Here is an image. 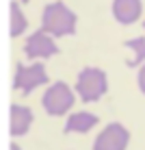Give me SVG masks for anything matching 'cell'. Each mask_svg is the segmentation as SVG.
Listing matches in <instances>:
<instances>
[{
    "label": "cell",
    "instance_id": "cell-9",
    "mask_svg": "<svg viewBox=\"0 0 145 150\" xmlns=\"http://www.w3.org/2000/svg\"><path fill=\"white\" fill-rule=\"evenodd\" d=\"M95 124H97V115L87 113V111H78L67 120L65 133H87V131H91Z\"/></svg>",
    "mask_w": 145,
    "mask_h": 150
},
{
    "label": "cell",
    "instance_id": "cell-11",
    "mask_svg": "<svg viewBox=\"0 0 145 150\" xmlns=\"http://www.w3.org/2000/svg\"><path fill=\"white\" fill-rule=\"evenodd\" d=\"M126 46L137 52V54H134V59L128 61V63H130V65H139V63L145 59V39H143V37H139V39H128Z\"/></svg>",
    "mask_w": 145,
    "mask_h": 150
},
{
    "label": "cell",
    "instance_id": "cell-3",
    "mask_svg": "<svg viewBox=\"0 0 145 150\" xmlns=\"http://www.w3.org/2000/svg\"><path fill=\"white\" fill-rule=\"evenodd\" d=\"M71 105H74V94L65 83L52 85L43 96V107L50 115H63Z\"/></svg>",
    "mask_w": 145,
    "mask_h": 150
},
{
    "label": "cell",
    "instance_id": "cell-4",
    "mask_svg": "<svg viewBox=\"0 0 145 150\" xmlns=\"http://www.w3.org/2000/svg\"><path fill=\"white\" fill-rule=\"evenodd\" d=\"M43 83H48V74H46V70H43V65H41V63H35V65H30V68L18 63L15 81H13L15 89L24 91V94H30L35 87L43 85Z\"/></svg>",
    "mask_w": 145,
    "mask_h": 150
},
{
    "label": "cell",
    "instance_id": "cell-7",
    "mask_svg": "<svg viewBox=\"0 0 145 150\" xmlns=\"http://www.w3.org/2000/svg\"><path fill=\"white\" fill-rule=\"evenodd\" d=\"M143 7L141 0H115L113 2V13L121 24H132L137 22V18L141 15Z\"/></svg>",
    "mask_w": 145,
    "mask_h": 150
},
{
    "label": "cell",
    "instance_id": "cell-10",
    "mask_svg": "<svg viewBox=\"0 0 145 150\" xmlns=\"http://www.w3.org/2000/svg\"><path fill=\"white\" fill-rule=\"evenodd\" d=\"M22 30H26V18L22 15L18 2H13L11 4V35H13V37H18Z\"/></svg>",
    "mask_w": 145,
    "mask_h": 150
},
{
    "label": "cell",
    "instance_id": "cell-8",
    "mask_svg": "<svg viewBox=\"0 0 145 150\" xmlns=\"http://www.w3.org/2000/svg\"><path fill=\"white\" fill-rule=\"evenodd\" d=\"M30 122H33V111L28 107H20L13 105L11 107V135L20 137L30 128Z\"/></svg>",
    "mask_w": 145,
    "mask_h": 150
},
{
    "label": "cell",
    "instance_id": "cell-12",
    "mask_svg": "<svg viewBox=\"0 0 145 150\" xmlns=\"http://www.w3.org/2000/svg\"><path fill=\"white\" fill-rule=\"evenodd\" d=\"M139 87H141V91L145 94V65L141 68V72H139Z\"/></svg>",
    "mask_w": 145,
    "mask_h": 150
},
{
    "label": "cell",
    "instance_id": "cell-6",
    "mask_svg": "<svg viewBox=\"0 0 145 150\" xmlns=\"http://www.w3.org/2000/svg\"><path fill=\"white\" fill-rule=\"evenodd\" d=\"M59 52V48H56L54 39L50 37L46 30H37L35 35H30L28 41H26V54L30 59H39V57H52Z\"/></svg>",
    "mask_w": 145,
    "mask_h": 150
},
{
    "label": "cell",
    "instance_id": "cell-5",
    "mask_svg": "<svg viewBox=\"0 0 145 150\" xmlns=\"http://www.w3.org/2000/svg\"><path fill=\"white\" fill-rule=\"evenodd\" d=\"M128 139H130V133L121 124H111L93 142V148L95 150H123L128 146Z\"/></svg>",
    "mask_w": 145,
    "mask_h": 150
},
{
    "label": "cell",
    "instance_id": "cell-2",
    "mask_svg": "<svg viewBox=\"0 0 145 150\" xmlns=\"http://www.w3.org/2000/svg\"><path fill=\"white\" fill-rule=\"evenodd\" d=\"M106 91V74L97 68H87L78 76V94L85 102H93L102 98Z\"/></svg>",
    "mask_w": 145,
    "mask_h": 150
},
{
    "label": "cell",
    "instance_id": "cell-13",
    "mask_svg": "<svg viewBox=\"0 0 145 150\" xmlns=\"http://www.w3.org/2000/svg\"><path fill=\"white\" fill-rule=\"evenodd\" d=\"M24 2H26V0H24Z\"/></svg>",
    "mask_w": 145,
    "mask_h": 150
},
{
    "label": "cell",
    "instance_id": "cell-1",
    "mask_svg": "<svg viewBox=\"0 0 145 150\" xmlns=\"http://www.w3.org/2000/svg\"><path fill=\"white\" fill-rule=\"evenodd\" d=\"M41 30L50 35H71L76 30V15L63 2H52L43 9Z\"/></svg>",
    "mask_w": 145,
    "mask_h": 150
}]
</instances>
